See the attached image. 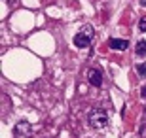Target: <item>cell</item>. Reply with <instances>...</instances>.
Returning <instances> with one entry per match:
<instances>
[{
    "instance_id": "6da1fadb",
    "label": "cell",
    "mask_w": 146,
    "mask_h": 138,
    "mask_svg": "<svg viewBox=\"0 0 146 138\" xmlns=\"http://www.w3.org/2000/svg\"><path fill=\"white\" fill-rule=\"evenodd\" d=\"M87 121L89 125L95 129H103L108 125V114L103 110V108H93L89 114H87Z\"/></svg>"
},
{
    "instance_id": "7a4b0ae2",
    "label": "cell",
    "mask_w": 146,
    "mask_h": 138,
    "mask_svg": "<svg viewBox=\"0 0 146 138\" xmlns=\"http://www.w3.org/2000/svg\"><path fill=\"white\" fill-rule=\"evenodd\" d=\"M89 44H91V32H78L74 36L76 48H89Z\"/></svg>"
},
{
    "instance_id": "3957f363",
    "label": "cell",
    "mask_w": 146,
    "mask_h": 138,
    "mask_svg": "<svg viewBox=\"0 0 146 138\" xmlns=\"http://www.w3.org/2000/svg\"><path fill=\"white\" fill-rule=\"evenodd\" d=\"M87 80H89V83H91V85L101 87V85H103V74H101V70L91 68L89 72H87Z\"/></svg>"
},
{
    "instance_id": "277c9868",
    "label": "cell",
    "mask_w": 146,
    "mask_h": 138,
    "mask_svg": "<svg viewBox=\"0 0 146 138\" xmlns=\"http://www.w3.org/2000/svg\"><path fill=\"white\" fill-rule=\"evenodd\" d=\"M108 46L112 49H116V51H125V49H127V46H129V42H127V40H123V38H110Z\"/></svg>"
},
{
    "instance_id": "5b68a950",
    "label": "cell",
    "mask_w": 146,
    "mask_h": 138,
    "mask_svg": "<svg viewBox=\"0 0 146 138\" xmlns=\"http://www.w3.org/2000/svg\"><path fill=\"white\" fill-rule=\"evenodd\" d=\"M15 134H17V136H29V134H31V125H29L27 121L17 123V127H15Z\"/></svg>"
},
{
    "instance_id": "8992f818",
    "label": "cell",
    "mask_w": 146,
    "mask_h": 138,
    "mask_svg": "<svg viewBox=\"0 0 146 138\" xmlns=\"http://www.w3.org/2000/svg\"><path fill=\"white\" fill-rule=\"evenodd\" d=\"M137 55H139V57H146V42L144 40L137 42Z\"/></svg>"
},
{
    "instance_id": "52a82bcc",
    "label": "cell",
    "mask_w": 146,
    "mask_h": 138,
    "mask_svg": "<svg viewBox=\"0 0 146 138\" xmlns=\"http://www.w3.org/2000/svg\"><path fill=\"white\" fill-rule=\"evenodd\" d=\"M137 72L141 76H144L146 74V63H141V64H137Z\"/></svg>"
},
{
    "instance_id": "ba28073f",
    "label": "cell",
    "mask_w": 146,
    "mask_h": 138,
    "mask_svg": "<svg viewBox=\"0 0 146 138\" xmlns=\"http://www.w3.org/2000/svg\"><path fill=\"white\" fill-rule=\"evenodd\" d=\"M139 30H141V32H146V17H142L141 21H139Z\"/></svg>"
},
{
    "instance_id": "9c48e42d",
    "label": "cell",
    "mask_w": 146,
    "mask_h": 138,
    "mask_svg": "<svg viewBox=\"0 0 146 138\" xmlns=\"http://www.w3.org/2000/svg\"><path fill=\"white\" fill-rule=\"evenodd\" d=\"M141 95H142V98H146V85L141 89Z\"/></svg>"
},
{
    "instance_id": "30bf717a",
    "label": "cell",
    "mask_w": 146,
    "mask_h": 138,
    "mask_svg": "<svg viewBox=\"0 0 146 138\" xmlns=\"http://www.w3.org/2000/svg\"><path fill=\"white\" fill-rule=\"evenodd\" d=\"M141 4H142V6H144V8H146V0H141Z\"/></svg>"
},
{
    "instance_id": "8fae6325",
    "label": "cell",
    "mask_w": 146,
    "mask_h": 138,
    "mask_svg": "<svg viewBox=\"0 0 146 138\" xmlns=\"http://www.w3.org/2000/svg\"><path fill=\"white\" fill-rule=\"evenodd\" d=\"M8 2H13V0H8Z\"/></svg>"
}]
</instances>
